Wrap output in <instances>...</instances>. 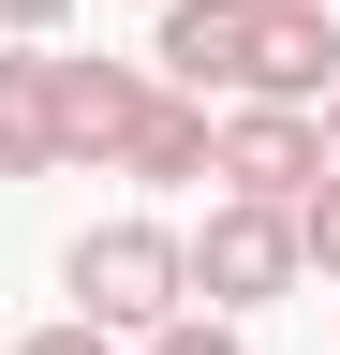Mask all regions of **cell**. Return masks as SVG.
Wrapping results in <instances>:
<instances>
[{
  "label": "cell",
  "mask_w": 340,
  "mask_h": 355,
  "mask_svg": "<svg viewBox=\"0 0 340 355\" xmlns=\"http://www.w3.org/2000/svg\"><path fill=\"white\" fill-rule=\"evenodd\" d=\"M60 296H74V326H104V340H148L163 311H193V296H178V222H148V207L89 222V237L60 252Z\"/></svg>",
  "instance_id": "cell-1"
},
{
  "label": "cell",
  "mask_w": 340,
  "mask_h": 355,
  "mask_svg": "<svg viewBox=\"0 0 340 355\" xmlns=\"http://www.w3.org/2000/svg\"><path fill=\"white\" fill-rule=\"evenodd\" d=\"M296 282H311V266H296V207H237V193H222V207L178 237V296L222 311V326L267 311V296H296Z\"/></svg>",
  "instance_id": "cell-2"
},
{
  "label": "cell",
  "mask_w": 340,
  "mask_h": 355,
  "mask_svg": "<svg viewBox=\"0 0 340 355\" xmlns=\"http://www.w3.org/2000/svg\"><path fill=\"white\" fill-rule=\"evenodd\" d=\"M207 178H222L237 207H296V193L325 178L311 104H222V119H207Z\"/></svg>",
  "instance_id": "cell-3"
},
{
  "label": "cell",
  "mask_w": 340,
  "mask_h": 355,
  "mask_svg": "<svg viewBox=\"0 0 340 355\" xmlns=\"http://www.w3.org/2000/svg\"><path fill=\"white\" fill-rule=\"evenodd\" d=\"M325 74H340V15H325V0H251L237 104H325Z\"/></svg>",
  "instance_id": "cell-4"
},
{
  "label": "cell",
  "mask_w": 340,
  "mask_h": 355,
  "mask_svg": "<svg viewBox=\"0 0 340 355\" xmlns=\"http://www.w3.org/2000/svg\"><path fill=\"white\" fill-rule=\"evenodd\" d=\"M237 60H251V0H148V74L163 89L237 104Z\"/></svg>",
  "instance_id": "cell-5"
},
{
  "label": "cell",
  "mask_w": 340,
  "mask_h": 355,
  "mask_svg": "<svg viewBox=\"0 0 340 355\" xmlns=\"http://www.w3.org/2000/svg\"><path fill=\"white\" fill-rule=\"evenodd\" d=\"M104 178H207V104L193 89H134V119H118V148H104Z\"/></svg>",
  "instance_id": "cell-6"
},
{
  "label": "cell",
  "mask_w": 340,
  "mask_h": 355,
  "mask_svg": "<svg viewBox=\"0 0 340 355\" xmlns=\"http://www.w3.org/2000/svg\"><path fill=\"white\" fill-rule=\"evenodd\" d=\"M0 178H60V60L0 44Z\"/></svg>",
  "instance_id": "cell-7"
},
{
  "label": "cell",
  "mask_w": 340,
  "mask_h": 355,
  "mask_svg": "<svg viewBox=\"0 0 340 355\" xmlns=\"http://www.w3.org/2000/svg\"><path fill=\"white\" fill-rule=\"evenodd\" d=\"M134 89H148V60H60V163H104Z\"/></svg>",
  "instance_id": "cell-8"
},
{
  "label": "cell",
  "mask_w": 340,
  "mask_h": 355,
  "mask_svg": "<svg viewBox=\"0 0 340 355\" xmlns=\"http://www.w3.org/2000/svg\"><path fill=\"white\" fill-rule=\"evenodd\" d=\"M296 266H311V282H340V163L296 193Z\"/></svg>",
  "instance_id": "cell-9"
},
{
  "label": "cell",
  "mask_w": 340,
  "mask_h": 355,
  "mask_svg": "<svg viewBox=\"0 0 340 355\" xmlns=\"http://www.w3.org/2000/svg\"><path fill=\"white\" fill-rule=\"evenodd\" d=\"M134 355H251V340H237V326H222V311H163V326H148V340H134Z\"/></svg>",
  "instance_id": "cell-10"
},
{
  "label": "cell",
  "mask_w": 340,
  "mask_h": 355,
  "mask_svg": "<svg viewBox=\"0 0 340 355\" xmlns=\"http://www.w3.org/2000/svg\"><path fill=\"white\" fill-rule=\"evenodd\" d=\"M15 355H134V340H104V326H74V311H60V326H30Z\"/></svg>",
  "instance_id": "cell-11"
},
{
  "label": "cell",
  "mask_w": 340,
  "mask_h": 355,
  "mask_svg": "<svg viewBox=\"0 0 340 355\" xmlns=\"http://www.w3.org/2000/svg\"><path fill=\"white\" fill-rule=\"evenodd\" d=\"M60 15H74V0H0V30H15V44H45Z\"/></svg>",
  "instance_id": "cell-12"
},
{
  "label": "cell",
  "mask_w": 340,
  "mask_h": 355,
  "mask_svg": "<svg viewBox=\"0 0 340 355\" xmlns=\"http://www.w3.org/2000/svg\"><path fill=\"white\" fill-rule=\"evenodd\" d=\"M311 133H325V163H340V74H325V104H311Z\"/></svg>",
  "instance_id": "cell-13"
},
{
  "label": "cell",
  "mask_w": 340,
  "mask_h": 355,
  "mask_svg": "<svg viewBox=\"0 0 340 355\" xmlns=\"http://www.w3.org/2000/svg\"><path fill=\"white\" fill-rule=\"evenodd\" d=\"M0 355H15V326H0Z\"/></svg>",
  "instance_id": "cell-14"
}]
</instances>
